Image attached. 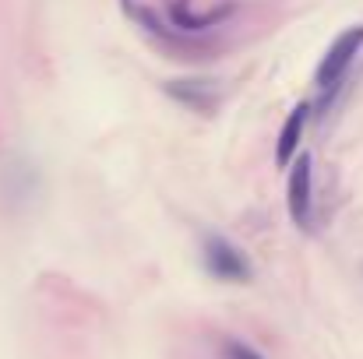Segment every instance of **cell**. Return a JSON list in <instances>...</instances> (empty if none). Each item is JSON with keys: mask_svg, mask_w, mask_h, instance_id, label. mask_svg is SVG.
I'll use <instances>...</instances> for the list:
<instances>
[{"mask_svg": "<svg viewBox=\"0 0 363 359\" xmlns=\"http://www.w3.org/2000/svg\"><path fill=\"white\" fill-rule=\"evenodd\" d=\"M307 117H311V103H300V106L286 117V123H282L279 141H275V166H279V169L293 166V159H296V152H300V137H303Z\"/></svg>", "mask_w": 363, "mask_h": 359, "instance_id": "cell-6", "label": "cell"}, {"mask_svg": "<svg viewBox=\"0 0 363 359\" xmlns=\"http://www.w3.org/2000/svg\"><path fill=\"white\" fill-rule=\"evenodd\" d=\"M237 11V4H219L212 11H194L191 0H169L166 4V21L169 28H177L180 35H201V32H212L219 28L223 21H230Z\"/></svg>", "mask_w": 363, "mask_h": 359, "instance_id": "cell-5", "label": "cell"}, {"mask_svg": "<svg viewBox=\"0 0 363 359\" xmlns=\"http://www.w3.org/2000/svg\"><path fill=\"white\" fill-rule=\"evenodd\" d=\"M363 50V25H353V28H346L332 46H328V53L321 57V64H318V71H314V85L325 92V96H332L339 85H342V78L350 74V67H353V60L360 57Z\"/></svg>", "mask_w": 363, "mask_h": 359, "instance_id": "cell-2", "label": "cell"}, {"mask_svg": "<svg viewBox=\"0 0 363 359\" xmlns=\"http://www.w3.org/2000/svg\"><path fill=\"white\" fill-rule=\"evenodd\" d=\"M223 359H264L254 346H247L243 338H223Z\"/></svg>", "mask_w": 363, "mask_h": 359, "instance_id": "cell-7", "label": "cell"}, {"mask_svg": "<svg viewBox=\"0 0 363 359\" xmlns=\"http://www.w3.org/2000/svg\"><path fill=\"white\" fill-rule=\"evenodd\" d=\"M162 92L198 117H212L223 106V89L212 78H173L162 85Z\"/></svg>", "mask_w": 363, "mask_h": 359, "instance_id": "cell-4", "label": "cell"}, {"mask_svg": "<svg viewBox=\"0 0 363 359\" xmlns=\"http://www.w3.org/2000/svg\"><path fill=\"white\" fill-rule=\"evenodd\" d=\"M201 261H205V271L219 282H230V285H247L254 278V264L250 257L243 253L233 239L219 237V233H205L201 239Z\"/></svg>", "mask_w": 363, "mask_h": 359, "instance_id": "cell-1", "label": "cell"}, {"mask_svg": "<svg viewBox=\"0 0 363 359\" xmlns=\"http://www.w3.org/2000/svg\"><path fill=\"white\" fill-rule=\"evenodd\" d=\"M286 208L293 226H300L303 233L314 222V162L311 155H296L289 166V180H286Z\"/></svg>", "mask_w": 363, "mask_h": 359, "instance_id": "cell-3", "label": "cell"}]
</instances>
